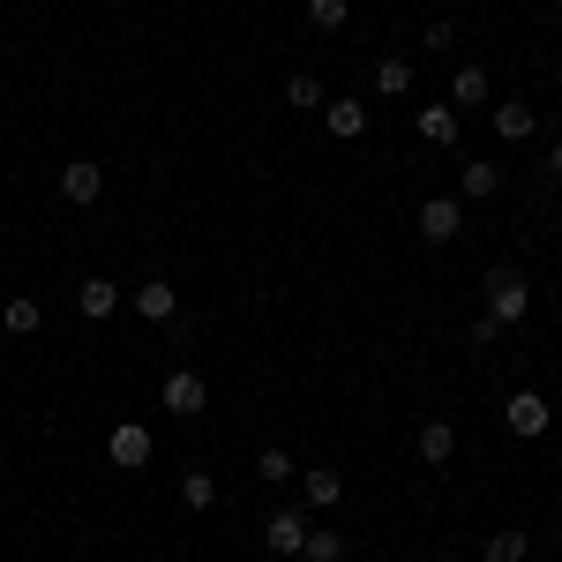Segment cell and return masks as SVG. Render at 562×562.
Segmentation results:
<instances>
[{
  "label": "cell",
  "mask_w": 562,
  "mask_h": 562,
  "mask_svg": "<svg viewBox=\"0 0 562 562\" xmlns=\"http://www.w3.org/2000/svg\"><path fill=\"white\" fill-rule=\"evenodd\" d=\"M158 405H166V413H180V420H195V413L211 405V390H203V375H195V368H173V375L158 383Z\"/></svg>",
  "instance_id": "cell-1"
},
{
  "label": "cell",
  "mask_w": 562,
  "mask_h": 562,
  "mask_svg": "<svg viewBox=\"0 0 562 562\" xmlns=\"http://www.w3.org/2000/svg\"><path fill=\"white\" fill-rule=\"evenodd\" d=\"M525 307H532V293H525L518 270H487V315H495V323H518Z\"/></svg>",
  "instance_id": "cell-2"
},
{
  "label": "cell",
  "mask_w": 562,
  "mask_h": 562,
  "mask_svg": "<svg viewBox=\"0 0 562 562\" xmlns=\"http://www.w3.org/2000/svg\"><path fill=\"white\" fill-rule=\"evenodd\" d=\"M503 420H510V435H548L555 413L540 405V390H510V397H503Z\"/></svg>",
  "instance_id": "cell-3"
},
{
  "label": "cell",
  "mask_w": 562,
  "mask_h": 562,
  "mask_svg": "<svg viewBox=\"0 0 562 562\" xmlns=\"http://www.w3.org/2000/svg\"><path fill=\"white\" fill-rule=\"evenodd\" d=\"M105 450H113V465H150V428H143V420H121V428L105 435Z\"/></svg>",
  "instance_id": "cell-4"
},
{
  "label": "cell",
  "mask_w": 562,
  "mask_h": 562,
  "mask_svg": "<svg viewBox=\"0 0 562 562\" xmlns=\"http://www.w3.org/2000/svg\"><path fill=\"white\" fill-rule=\"evenodd\" d=\"M323 121H330L338 143H360V135H368V105H360V98H323Z\"/></svg>",
  "instance_id": "cell-5"
},
{
  "label": "cell",
  "mask_w": 562,
  "mask_h": 562,
  "mask_svg": "<svg viewBox=\"0 0 562 562\" xmlns=\"http://www.w3.org/2000/svg\"><path fill=\"white\" fill-rule=\"evenodd\" d=\"M262 540H270V555H301L307 518H301V510H270V525H262Z\"/></svg>",
  "instance_id": "cell-6"
},
{
  "label": "cell",
  "mask_w": 562,
  "mask_h": 562,
  "mask_svg": "<svg viewBox=\"0 0 562 562\" xmlns=\"http://www.w3.org/2000/svg\"><path fill=\"white\" fill-rule=\"evenodd\" d=\"M420 240H435V248L458 240V203H450V195H428V203H420Z\"/></svg>",
  "instance_id": "cell-7"
},
{
  "label": "cell",
  "mask_w": 562,
  "mask_h": 562,
  "mask_svg": "<svg viewBox=\"0 0 562 562\" xmlns=\"http://www.w3.org/2000/svg\"><path fill=\"white\" fill-rule=\"evenodd\" d=\"M98 188H105V173L90 166V158H76V166H60V195L83 211V203H98Z\"/></svg>",
  "instance_id": "cell-8"
},
{
  "label": "cell",
  "mask_w": 562,
  "mask_h": 562,
  "mask_svg": "<svg viewBox=\"0 0 562 562\" xmlns=\"http://www.w3.org/2000/svg\"><path fill=\"white\" fill-rule=\"evenodd\" d=\"M135 315H150V323H173L180 315V293L166 278H150V285H135Z\"/></svg>",
  "instance_id": "cell-9"
},
{
  "label": "cell",
  "mask_w": 562,
  "mask_h": 562,
  "mask_svg": "<svg viewBox=\"0 0 562 562\" xmlns=\"http://www.w3.org/2000/svg\"><path fill=\"white\" fill-rule=\"evenodd\" d=\"M301 495H307V503H315V510H330V503L346 495V480L330 473V465H301Z\"/></svg>",
  "instance_id": "cell-10"
},
{
  "label": "cell",
  "mask_w": 562,
  "mask_h": 562,
  "mask_svg": "<svg viewBox=\"0 0 562 562\" xmlns=\"http://www.w3.org/2000/svg\"><path fill=\"white\" fill-rule=\"evenodd\" d=\"M420 458H428V465H450V458H458V428H450V420H420Z\"/></svg>",
  "instance_id": "cell-11"
},
{
  "label": "cell",
  "mask_w": 562,
  "mask_h": 562,
  "mask_svg": "<svg viewBox=\"0 0 562 562\" xmlns=\"http://www.w3.org/2000/svg\"><path fill=\"white\" fill-rule=\"evenodd\" d=\"M76 301H83L90 323H105V315L121 307V285H113V278H83V293H76Z\"/></svg>",
  "instance_id": "cell-12"
},
{
  "label": "cell",
  "mask_w": 562,
  "mask_h": 562,
  "mask_svg": "<svg viewBox=\"0 0 562 562\" xmlns=\"http://www.w3.org/2000/svg\"><path fill=\"white\" fill-rule=\"evenodd\" d=\"M420 143H435V150L458 143V113L450 105H420Z\"/></svg>",
  "instance_id": "cell-13"
},
{
  "label": "cell",
  "mask_w": 562,
  "mask_h": 562,
  "mask_svg": "<svg viewBox=\"0 0 562 562\" xmlns=\"http://www.w3.org/2000/svg\"><path fill=\"white\" fill-rule=\"evenodd\" d=\"M375 90H383V98H405V90H413V60H405V53H390L383 68H375Z\"/></svg>",
  "instance_id": "cell-14"
},
{
  "label": "cell",
  "mask_w": 562,
  "mask_h": 562,
  "mask_svg": "<svg viewBox=\"0 0 562 562\" xmlns=\"http://www.w3.org/2000/svg\"><path fill=\"white\" fill-rule=\"evenodd\" d=\"M480 562H525V532H518V525L487 532V548H480Z\"/></svg>",
  "instance_id": "cell-15"
},
{
  "label": "cell",
  "mask_w": 562,
  "mask_h": 562,
  "mask_svg": "<svg viewBox=\"0 0 562 562\" xmlns=\"http://www.w3.org/2000/svg\"><path fill=\"white\" fill-rule=\"evenodd\" d=\"M301 555H307V562H338V555H346V540H338V532H330V525H307Z\"/></svg>",
  "instance_id": "cell-16"
},
{
  "label": "cell",
  "mask_w": 562,
  "mask_h": 562,
  "mask_svg": "<svg viewBox=\"0 0 562 562\" xmlns=\"http://www.w3.org/2000/svg\"><path fill=\"white\" fill-rule=\"evenodd\" d=\"M495 135L503 143H525L532 135V105H495Z\"/></svg>",
  "instance_id": "cell-17"
},
{
  "label": "cell",
  "mask_w": 562,
  "mask_h": 562,
  "mask_svg": "<svg viewBox=\"0 0 562 562\" xmlns=\"http://www.w3.org/2000/svg\"><path fill=\"white\" fill-rule=\"evenodd\" d=\"M256 473L270 480V487H285V480L301 473V465H293V450H278V442H270V450H262V458H256Z\"/></svg>",
  "instance_id": "cell-18"
},
{
  "label": "cell",
  "mask_w": 562,
  "mask_h": 562,
  "mask_svg": "<svg viewBox=\"0 0 562 562\" xmlns=\"http://www.w3.org/2000/svg\"><path fill=\"white\" fill-rule=\"evenodd\" d=\"M346 15H352V0H307V23L315 31H346Z\"/></svg>",
  "instance_id": "cell-19"
},
{
  "label": "cell",
  "mask_w": 562,
  "mask_h": 562,
  "mask_svg": "<svg viewBox=\"0 0 562 562\" xmlns=\"http://www.w3.org/2000/svg\"><path fill=\"white\" fill-rule=\"evenodd\" d=\"M180 503H188V510H211V503H217V480L211 473H188V480H180Z\"/></svg>",
  "instance_id": "cell-20"
},
{
  "label": "cell",
  "mask_w": 562,
  "mask_h": 562,
  "mask_svg": "<svg viewBox=\"0 0 562 562\" xmlns=\"http://www.w3.org/2000/svg\"><path fill=\"white\" fill-rule=\"evenodd\" d=\"M450 98H458V105H480V98H487V68H458Z\"/></svg>",
  "instance_id": "cell-21"
},
{
  "label": "cell",
  "mask_w": 562,
  "mask_h": 562,
  "mask_svg": "<svg viewBox=\"0 0 562 562\" xmlns=\"http://www.w3.org/2000/svg\"><path fill=\"white\" fill-rule=\"evenodd\" d=\"M458 188H465V195H495L503 173H495V166H458Z\"/></svg>",
  "instance_id": "cell-22"
},
{
  "label": "cell",
  "mask_w": 562,
  "mask_h": 562,
  "mask_svg": "<svg viewBox=\"0 0 562 562\" xmlns=\"http://www.w3.org/2000/svg\"><path fill=\"white\" fill-rule=\"evenodd\" d=\"M0 323H8L15 338H31V330H38V301H8V307H0Z\"/></svg>",
  "instance_id": "cell-23"
},
{
  "label": "cell",
  "mask_w": 562,
  "mask_h": 562,
  "mask_svg": "<svg viewBox=\"0 0 562 562\" xmlns=\"http://www.w3.org/2000/svg\"><path fill=\"white\" fill-rule=\"evenodd\" d=\"M285 105H323V83H315V76H293V83H285Z\"/></svg>",
  "instance_id": "cell-24"
},
{
  "label": "cell",
  "mask_w": 562,
  "mask_h": 562,
  "mask_svg": "<svg viewBox=\"0 0 562 562\" xmlns=\"http://www.w3.org/2000/svg\"><path fill=\"white\" fill-rule=\"evenodd\" d=\"M548 173H555V180H562V143H555V150H548Z\"/></svg>",
  "instance_id": "cell-25"
}]
</instances>
